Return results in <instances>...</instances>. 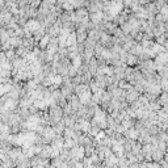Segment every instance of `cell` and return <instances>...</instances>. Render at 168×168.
Returning a JSON list of instances; mask_svg holds the SVG:
<instances>
[{"mask_svg": "<svg viewBox=\"0 0 168 168\" xmlns=\"http://www.w3.org/2000/svg\"><path fill=\"white\" fill-rule=\"evenodd\" d=\"M76 43V37H75V34L74 33H70L68 34V37L66 38V45L67 46H72V45H75Z\"/></svg>", "mask_w": 168, "mask_h": 168, "instance_id": "cell-1", "label": "cell"}, {"mask_svg": "<svg viewBox=\"0 0 168 168\" xmlns=\"http://www.w3.org/2000/svg\"><path fill=\"white\" fill-rule=\"evenodd\" d=\"M72 68H75V70H78L79 67H80L81 64V58L80 57H74V60H72Z\"/></svg>", "mask_w": 168, "mask_h": 168, "instance_id": "cell-2", "label": "cell"}, {"mask_svg": "<svg viewBox=\"0 0 168 168\" xmlns=\"http://www.w3.org/2000/svg\"><path fill=\"white\" fill-rule=\"evenodd\" d=\"M126 136H130V138L134 141V139L138 138V131L134 130V129H131V130H129L127 133H126Z\"/></svg>", "mask_w": 168, "mask_h": 168, "instance_id": "cell-3", "label": "cell"}, {"mask_svg": "<svg viewBox=\"0 0 168 168\" xmlns=\"http://www.w3.org/2000/svg\"><path fill=\"white\" fill-rule=\"evenodd\" d=\"M49 39H50V37L46 36L43 39H41V43H39V46H41V47H45V46L47 45V41H49Z\"/></svg>", "mask_w": 168, "mask_h": 168, "instance_id": "cell-4", "label": "cell"}, {"mask_svg": "<svg viewBox=\"0 0 168 168\" xmlns=\"http://www.w3.org/2000/svg\"><path fill=\"white\" fill-rule=\"evenodd\" d=\"M127 60H129V64H135V62H136V58H135V57H133V55H130Z\"/></svg>", "mask_w": 168, "mask_h": 168, "instance_id": "cell-5", "label": "cell"}]
</instances>
